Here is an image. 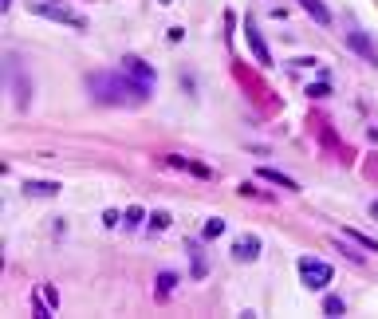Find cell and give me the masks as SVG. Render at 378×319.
<instances>
[{"label":"cell","mask_w":378,"mask_h":319,"mask_svg":"<svg viewBox=\"0 0 378 319\" xmlns=\"http://www.w3.org/2000/svg\"><path fill=\"white\" fill-rule=\"evenodd\" d=\"M261 177H264V182H272V185H284V189H295V182H292V177H284L280 169H261Z\"/></svg>","instance_id":"obj_9"},{"label":"cell","mask_w":378,"mask_h":319,"mask_svg":"<svg viewBox=\"0 0 378 319\" xmlns=\"http://www.w3.org/2000/svg\"><path fill=\"white\" fill-rule=\"evenodd\" d=\"M248 48L256 51V59H261V63H268V48H264V43H261V36L252 32V28H248Z\"/></svg>","instance_id":"obj_10"},{"label":"cell","mask_w":378,"mask_h":319,"mask_svg":"<svg viewBox=\"0 0 378 319\" xmlns=\"http://www.w3.org/2000/svg\"><path fill=\"white\" fill-rule=\"evenodd\" d=\"M150 225H154V229H166V225H169V213H154Z\"/></svg>","instance_id":"obj_15"},{"label":"cell","mask_w":378,"mask_h":319,"mask_svg":"<svg viewBox=\"0 0 378 319\" xmlns=\"http://www.w3.org/2000/svg\"><path fill=\"white\" fill-rule=\"evenodd\" d=\"M300 4H303V12H308V16H315L320 24H331V12L323 9V0H300Z\"/></svg>","instance_id":"obj_8"},{"label":"cell","mask_w":378,"mask_h":319,"mask_svg":"<svg viewBox=\"0 0 378 319\" xmlns=\"http://www.w3.org/2000/svg\"><path fill=\"white\" fill-rule=\"evenodd\" d=\"M24 194H28V197H32V194H36V197H56L59 185H56V182H28Z\"/></svg>","instance_id":"obj_7"},{"label":"cell","mask_w":378,"mask_h":319,"mask_svg":"<svg viewBox=\"0 0 378 319\" xmlns=\"http://www.w3.org/2000/svg\"><path fill=\"white\" fill-rule=\"evenodd\" d=\"M300 276H303V284L308 288H327L331 284V264L327 261H320V256H300Z\"/></svg>","instance_id":"obj_3"},{"label":"cell","mask_w":378,"mask_h":319,"mask_svg":"<svg viewBox=\"0 0 378 319\" xmlns=\"http://www.w3.org/2000/svg\"><path fill=\"white\" fill-rule=\"evenodd\" d=\"M347 43H351V48L359 51V56H367L370 63L378 68V51H374V43L367 40V32H347Z\"/></svg>","instance_id":"obj_5"},{"label":"cell","mask_w":378,"mask_h":319,"mask_svg":"<svg viewBox=\"0 0 378 319\" xmlns=\"http://www.w3.org/2000/svg\"><path fill=\"white\" fill-rule=\"evenodd\" d=\"M169 288H174V272H162L158 276V296H169Z\"/></svg>","instance_id":"obj_14"},{"label":"cell","mask_w":378,"mask_h":319,"mask_svg":"<svg viewBox=\"0 0 378 319\" xmlns=\"http://www.w3.org/2000/svg\"><path fill=\"white\" fill-rule=\"evenodd\" d=\"M118 71H122V75H130L135 83H142V87H154V71L146 68V63H142L138 56H126V59H122V68H118Z\"/></svg>","instance_id":"obj_4"},{"label":"cell","mask_w":378,"mask_h":319,"mask_svg":"<svg viewBox=\"0 0 378 319\" xmlns=\"http://www.w3.org/2000/svg\"><path fill=\"white\" fill-rule=\"evenodd\" d=\"M347 241H359L367 252H378V241H370V236H362V233H355V229H347Z\"/></svg>","instance_id":"obj_11"},{"label":"cell","mask_w":378,"mask_h":319,"mask_svg":"<svg viewBox=\"0 0 378 319\" xmlns=\"http://www.w3.org/2000/svg\"><path fill=\"white\" fill-rule=\"evenodd\" d=\"M91 91L99 95L103 103H142L150 95V87L135 83L130 75H91Z\"/></svg>","instance_id":"obj_1"},{"label":"cell","mask_w":378,"mask_h":319,"mask_svg":"<svg viewBox=\"0 0 378 319\" xmlns=\"http://www.w3.org/2000/svg\"><path fill=\"white\" fill-rule=\"evenodd\" d=\"M343 308H347V303L339 300V296H327V303H323V311H327V315H343Z\"/></svg>","instance_id":"obj_12"},{"label":"cell","mask_w":378,"mask_h":319,"mask_svg":"<svg viewBox=\"0 0 378 319\" xmlns=\"http://www.w3.org/2000/svg\"><path fill=\"white\" fill-rule=\"evenodd\" d=\"M32 12L36 16H48L56 24H71V28H87V20L79 12H71L68 4H56V0H32Z\"/></svg>","instance_id":"obj_2"},{"label":"cell","mask_w":378,"mask_h":319,"mask_svg":"<svg viewBox=\"0 0 378 319\" xmlns=\"http://www.w3.org/2000/svg\"><path fill=\"white\" fill-rule=\"evenodd\" d=\"M233 256L236 261H256V256H261V241H256V236H241V241L233 244Z\"/></svg>","instance_id":"obj_6"},{"label":"cell","mask_w":378,"mask_h":319,"mask_svg":"<svg viewBox=\"0 0 378 319\" xmlns=\"http://www.w3.org/2000/svg\"><path fill=\"white\" fill-rule=\"evenodd\" d=\"M138 217H142V209H138V205H135V209H126V225H138Z\"/></svg>","instance_id":"obj_16"},{"label":"cell","mask_w":378,"mask_h":319,"mask_svg":"<svg viewBox=\"0 0 378 319\" xmlns=\"http://www.w3.org/2000/svg\"><path fill=\"white\" fill-rule=\"evenodd\" d=\"M221 233H225V221H221V217H213L209 225H205V236L213 241V236H221Z\"/></svg>","instance_id":"obj_13"},{"label":"cell","mask_w":378,"mask_h":319,"mask_svg":"<svg viewBox=\"0 0 378 319\" xmlns=\"http://www.w3.org/2000/svg\"><path fill=\"white\" fill-rule=\"evenodd\" d=\"M370 217H378V202H370Z\"/></svg>","instance_id":"obj_17"}]
</instances>
